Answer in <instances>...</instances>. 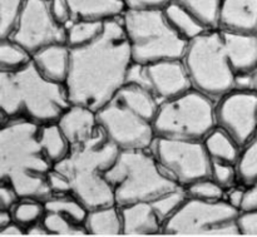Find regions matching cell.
<instances>
[{
	"label": "cell",
	"mask_w": 257,
	"mask_h": 237,
	"mask_svg": "<svg viewBox=\"0 0 257 237\" xmlns=\"http://www.w3.org/2000/svg\"><path fill=\"white\" fill-rule=\"evenodd\" d=\"M188 197L198 198L205 201H217L225 198V192L221 186H218L211 177L203 178L197 182L191 183L185 188Z\"/></svg>",
	"instance_id": "obj_35"
},
{
	"label": "cell",
	"mask_w": 257,
	"mask_h": 237,
	"mask_svg": "<svg viewBox=\"0 0 257 237\" xmlns=\"http://www.w3.org/2000/svg\"><path fill=\"white\" fill-rule=\"evenodd\" d=\"M163 13L171 27L187 42H191L210 29L193 13L177 3L171 2L167 7L163 8Z\"/></svg>",
	"instance_id": "obj_22"
},
{
	"label": "cell",
	"mask_w": 257,
	"mask_h": 237,
	"mask_svg": "<svg viewBox=\"0 0 257 237\" xmlns=\"http://www.w3.org/2000/svg\"><path fill=\"white\" fill-rule=\"evenodd\" d=\"M196 15L210 29L217 28L221 0H171Z\"/></svg>",
	"instance_id": "obj_31"
},
{
	"label": "cell",
	"mask_w": 257,
	"mask_h": 237,
	"mask_svg": "<svg viewBox=\"0 0 257 237\" xmlns=\"http://www.w3.org/2000/svg\"><path fill=\"white\" fill-rule=\"evenodd\" d=\"M127 83L146 88L160 103L178 97L193 88L182 58L160 60L146 65L133 63L128 72Z\"/></svg>",
	"instance_id": "obj_13"
},
{
	"label": "cell",
	"mask_w": 257,
	"mask_h": 237,
	"mask_svg": "<svg viewBox=\"0 0 257 237\" xmlns=\"http://www.w3.org/2000/svg\"><path fill=\"white\" fill-rule=\"evenodd\" d=\"M28 0H0V39L9 38Z\"/></svg>",
	"instance_id": "obj_34"
},
{
	"label": "cell",
	"mask_w": 257,
	"mask_h": 237,
	"mask_svg": "<svg viewBox=\"0 0 257 237\" xmlns=\"http://www.w3.org/2000/svg\"><path fill=\"white\" fill-rule=\"evenodd\" d=\"M39 138L45 155L53 165H57L69 155L72 146L60 130L58 122L39 126Z\"/></svg>",
	"instance_id": "obj_24"
},
{
	"label": "cell",
	"mask_w": 257,
	"mask_h": 237,
	"mask_svg": "<svg viewBox=\"0 0 257 237\" xmlns=\"http://www.w3.org/2000/svg\"><path fill=\"white\" fill-rule=\"evenodd\" d=\"M160 102L141 85L125 83L97 110L99 127L119 150H147L156 140L155 121Z\"/></svg>",
	"instance_id": "obj_4"
},
{
	"label": "cell",
	"mask_w": 257,
	"mask_h": 237,
	"mask_svg": "<svg viewBox=\"0 0 257 237\" xmlns=\"http://www.w3.org/2000/svg\"><path fill=\"white\" fill-rule=\"evenodd\" d=\"M238 182L250 187L257 182V133L241 150L237 161Z\"/></svg>",
	"instance_id": "obj_27"
},
{
	"label": "cell",
	"mask_w": 257,
	"mask_h": 237,
	"mask_svg": "<svg viewBox=\"0 0 257 237\" xmlns=\"http://www.w3.org/2000/svg\"><path fill=\"white\" fill-rule=\"evenodd\" d=\"M104 24L105 22H102V20L74 19L67 27L65 44L70 49L90 44L102 34Z\"/></svg>",
	"instance_id": "obj_25"
},
{
	"label": "cell",
	"mask_w": 257,
	"mask_h": 237,
	"mask_svg": "<svg viewBox=\"0 0 257 237\" xmlns=\"http://www.w3.org/2000/svg\"><path fill=\"white\" fill-rule=\"evenodd\" d=\"M220 30L222 33L226 49L230 55L231 64L237 74V79L252 74L257 68L256 35L241 34V33H233L223 29Z\"/></svg>",
	"instance_id": "obj_17"
},
{
	"label": "cell",
	"mask_w": 257,
	"mask_h": 237,
	"mask_svg": "<svg viewBox=\"0 0 257 237\" xmlns=\"http://www.w3.org/2000/svg\"><path fill=\"white\" fill-rule=\"evenodd\" d=\"M87 235L118 236L123 235V221L120 207L117 205L102 206L88 211L84 221Z\"/></svg>",
	"instance_id": "obj_20"
},
{
	"label": "cell",
	"mask_w": 257,
	"mask_h": 237,
	"mask_svg": "<svg viewBox=\"0 0 257 237\" xmlns=\"http://www.w3.org/2000/svg\"><path fill=\"white\" fill-rule=\"evenodd\" d=\"M216 126L228 133L241 147L257 133V92L235 88L215 104Z\"/></svg>",
	"instance_id": "obj_14"
},
{
	"label": "cell",
	"mask_w": 257,
	"mask_h": 237,
	"mask_svg": "<svg viewBox=\"0 0 257 237\" xmlns=\"http://www.w3.org/2000/svg\"><path fill=\"white\" fill-rule=\"evenodd\" d=\"M9 38L33 55L48 45L65 43L67 27L53 17L49 0H28Z\"/></svg>",
	"instance_id": "obj_12"
},
{
	"label": "cell",
	"mask_w": 257,
	"mask_h": 237,
	"mask_svg": "<svg viewBox=\"0 0 257 237\" xmlns=\"http://www.w3.org/2000/svg\"><path fill=\"white\" fill-rule=\"evenodd\" d=\"M245 193H246V187L245 186H233V187L228 188L225 192V200L230 203L231 206H233L237 210H241L242 207L243 200H245Z\"/></svg>",
	"instance_id": "obj_41"
},
{
	"label": "cell",
	"mask_w": 257,
	"mask_h": 237,
	"mask_svg": "<svg viewBox=\"0 0 257 237\" xmlns=\"http://www.w3.org/2000/svg\"><path fill=\"white\" fill-rule=\"evenodd\" d=\"M215 104V100L195 88L160 103L155 121L156 136L203 141L216 127Z\"/></svg>",
	"instance_id": "obj_9"
},
{
	"label": "cell",
	"mask_w": 257,
	"mask_h": 237,
	"mask_svg": "<svg viewBox=\"0 0 257 237\" xmlns=\"http://www.w3.org/2000/svg\"><path fill=\"white\" fill-rule=\"evenodd\" d=\"M37 69L49 80L65 84L70 67V48L65 43L42 48L32 55Z\"/></svg>",
	"instance_id": "obj_19"
},
{
	"label": "cell",
	"mask_w": 257,
	"mask_h": 237,
	"mask_svg": "<svg viewBox=\"0 0 257 237\" xmlns=\"http://www.w3.org/2000/svg\"><path fill=\"white\" fill-rule=\"evenodd\" d=\"M256 39H257V33H256Z\"/></svg>",
	"instance_id": "obj_46"
},
{
	"label": "cell",
	"mask_w": 257,
	"mask_h": 237,
	"mask_svg": "<svg viewBox=\"0 0 257 237\" xmlns=\"http://www.w3.org/2000/svg\"><path fill=\"white\" fill-rule=\"evenodd\" d=\"M120 22L133 63L146 65L185 55L188 42L171 27L163 9H127Z\"/></svg>",
	"instance_id": "obj_8"
},
{
	"label": "cell",
	"mask_w": 257,
	"mask_h": 237,
	"mask_svg": "<svg viewBox=\"0 0 257 237\" xmlns=\"http://www.w3.org/2000/svg\"><path fill=\"white\" fill-rule=\"evenodd\" d=\"M240 212V230L242 236H257V182L246 187L245 200Z\"/></svg>",
	"instance_id": "obj_32"
},
{
	"label": "cell",
	"mask_w": 257,
	"mask_h": 237,
	"mask_svg": "<svg viewBox=\"0 0 257 237\" xmlns=\"http://www.w3.org/2000/svg\"><path fill=\"white\" fill-rule=\"evenodd\" d=\"M43 225L49 232V236H85L84 226L73 222L69 218L59 215L57 212L45 211V215L42 220Z\"/></svg>",
	"instance_id": "obj_33"
},
{
	"label": "cell",
	"mask_w": 257,
	"mask_h": 237,
	"mask_svg": "<svg viewBox=\"0 0 257 237\" xmlns=\"http://www.w3.org/2000/svg\"><path fill=\"white\" fill-rule=\"evenodd\" d=\"M151 151L162 170L181 187L211 176V158L203 141L156 137Z\"/></svg>",
	"instance_id": "obj_11"
},
{
	"label": "cell",
	"mask_w": 257,
	"mask_h": 237,
	"mask_svg": "<svg viewBox=\"0 0 257 237\" xmlns=\"http://www.w3.org/2000/svg\"><path fill=\"white\" fill-rule=\"evenodd\" d=\"M119 148L110 142L102 128L82 145L73 146L69 155L54 166L64 173L74 195L88 210L115 205L105 173L112 167Z\"/></svg>",
	"instance_id": "obj_5"
},
{
	"label": "cell",
	"mask_w": 257,
	"mask_h": 237,
	"mask_svg": "<svg viewBox=\"0 0 257 237\" xmlns=\"http://www.w3.org/2000/svg\"><path fill=\"white\" fill-rule=\"evenodd\" d=\"M45 211L57 212L73 222L84 226L88 215V208L72 193L67 195H53L44 201Z\"/></svg>",
	"instance_id": "obj_26"
},
{
	"label": "cell",
	"mask_w": 257,
	"mask_h": 237,
	"mask_svg": "<svg viewBox=\"0 0 257 237\" xmlns=\"http://www.w3.org/2000/svg\"><path fill=\"white\" fill-rule=\"evenodd\" d=\"M125 9L146 10V9H163L171 3V0H123Z\"/></svg>",
	"instance_id": "obj_40"
},
{
	"label": "cell",
	"mask_w": 257,
	"mask_h": 237,
	"mask_svg": "<svg viewBox=\"0 0 257 237\" xmlns=\"http://www.w3.org/2000/svg\"><path fill=\"white\" fill-rule=\"evenodd\" d=\"M187 197L188 196L185 188L180 187L170 191V192L163 193V195L158 196V197L150 201V202L152 207L155 208L158 217L163 222V226H165V223L180 210L181 206L187 200Z\"/></svg>",
	"instance_id": "obj_30"
},
{
	"label": "cell",
	"mask_w": 257,
	"mask_h": 237,
	"mask_svg": "<svg viewBox=\"0 0 257 237\" xmlns=\"http://www.w3.org/2000/svg\"><path fill=\"white\" fill-rule=\"evenodd\" d=\"M50 12L58 23L68 27L73 22V14L67 0H49Z\"/></svg>",
	"instance_id": "obj_38"
},
{
	"label": "cell",
	"mask_w": 257,
	"mask_h": 237,
	"mask_svg": "<svg viewBox=\"0 0 257 237\" xmlns=\"http://www.w3.org/2000/svg\"><path fill=\"white\" fill-rule=\"evenodd\" d=\"M0 236L9 237V236H27V230L15 221L10 222L9 225L0 227Z\"/></svg>",
	"instance_id": "obj_42"
},
{
	"label": "cell",
	"mask_w": 257,
	"mask_h": 237,
	"mask_svg": "<svg viewBox=\"0 0 257 237\" xmlns=\"http://www.w3.org/2000/svg\"><path fill=\"white\" fill-rule=\"evenodd\" d=\"M13 220L27 230L30 226L40 222L45 215L44 201L34 198H20L12 210Z\"/></svg>",
	"instance_id": "obj_29"
},
{
	"label": "cell",
	"mask_w": 257,
	"mask_h": 237,
	"mask_svg": "<svg viewBox=\"0 0 257 237\" xmlns=\"http://www.w3.org/2000/svg\"><path fill=\"white\" fill-rule=\"evenodd\" d=\"M251 88L257 92V68L255 69V72L251 74Z\"/></svg>",
	"instance_id": "obj_45"
},
{
	"label": "cell",
	"mask_w": 257,
	"mask_h": 237,
	"mask_svg": "<svg viewBox=\"0 0 257 237\" xmlns=\"http://www.w3.org/2000/svg\"><path fill=\"white\" fill-rule=\"evenodd\" d=\"M57 122L72 147L89 141L100 130L95 110L73 103Z\"/></svg>",
	"instance_id": "obj_15"
},
{
	"label": "cell",
	"mask_w": 257,
	"mask_h": 237,
	"mask_svg": "<svg viewBox=\"0 0 257 237\" xmlns=\"http://www.w3.org/2000/svg\"><path fill=\"white\" fill-rule=\"evenodd\" d=\"M13 213L10 210H0V227L9 225L13 222Z\"/></svg>",
	"instance_id": "obj_44"
},
{
	"label": "cell",
	"mask_w": 257,
	"mask_h": 237,
	"mask_svg": "<svg viewBox=\"0 0 257 237\" xmlns=\"http://www.w3.org/2000/svg\"><path fill=\"white\" fill-rule=\"evenodd\" d=\"M240 213L225 198L205 201L187 197L180 210L165 223L162 235L242 236Z\"/></svg>",
	"instance_id": "obj_10"
},
{
	"label": "cell",
	"mask_w": 257,
	"mask_h": 237,
	"mask_svg": "<svg viewBox=\"0 0 257 237\" xmlns=\"http://www.w3.org/2000/svg\"><path fill=\"white\" fill-rule=\"evenodd\" d=\"M217 28L256 35L257 0H221Z\"/></svg>",
	"instance_id": "obj_16"
},
{
	"label": "cell",
	"mask_w": 257,
	"mask_h": 237,
	"mask_svg": "<svg viewBox=\"0 0 257 237\" xmlns=\"http://www.w3.org/2000/svg\"><path fill=\"white\" fill-rule=\"evenodd\" d=\"M39 126L7 121L0 131V181L10 183L20 198L45 201L53 196L48 176L54 168L42 147Z\"/></svg>",
	"instance_id": "obj_2"
},
{
	"label": "cell",
	"mask_w": 257,
	"mask_h": 237,
	"mask_svg": "<svg viewBox=\"0 0 257 237\" xmlns=\"http://www.w3.org/2000/svg\"><path fill=\"white\" fill-rule=\"evenodd\" d=\"M203 145L211 160L223 161L237 165L241 155V147L226 131L216 126L205 138Z\"/></svg>",
	"instance_id": "obj_23"
},
{
	"label": "cell",
	"mask_w": 257,
	"mask_h": 237,
	"mask_svg": "<svg viewBox=\"0 0 257 237\" xmlns=\"http://www.w3.org/2000/svg\"><path fill=\"white\" fill-rule=\"evenodd\" d=\"M27 236H49V232H48L45 226L40 221V222L35 223V225L27 228Z\"/></svg>",
	"instance_id": "obj_43"
},
{
	"label": "cell",
	"mask_w": 257,
	"mask_h": 237,
	"mask_svg": "<svg viewBox=\"0 0 257 237\" xmlns=\"http://www.w3.org/2000/svg\"><path fill=\"white\" fill-rule=\"evenodd\" d=\"M123 221V236L162 235L163 222L150 201L137 202L120 207Z\"/></svg>",
	"instance_id": "obj_18"
},
{
	"label": "cell",
	"mask_w": 257,
	"mask_h": 237,
	"mask_svg": "<svg viewBox=\"0 0 257 237\" xmlns=\"http://www.w3.org/2000/svg\"><path fill=\"white\" fill-rule=\"evenodd\" d=\"M73 19H90L107 22L122 17L125 12L123 0H67Z\"/></svg>",
	"instance_id": "obj_21"
},
{
	"label": "cell",
	"mask_w": 257,
	"mask_h": 237,
	"mask_svg": "<svg viewBox=\"0 0 257 237\" xmlns=\"http://www.w3.org/2000/svg\"><path fill=\"white\" fill-rule=\"evenodd\" d=\"M20 201L18 191L10 183L0 181V210H10L14 208Z\"/></svg>",
	"instance_id": "obj_39"
},
{
	"label": "cell",
	"mask_w": 257,
	"mask_h": 237,
	"mask_svg": "<svg viewBox=\"0 0 257 237\" xmlns=\"http://www.w3.org/2000/svg\"><path fill=\"white\" fill-rule=\"evenodd\" d=\"M132 64L120 18L107 20L94 42L70 49L69 74L65 82L70 103L99 110L127 83Z\"/></svg>",
	"instance_id": "obj_1"
},
{
	"label": "cell",
	"mask_w": 257,
	"mask_h": 237,
	"mask_svg": "<svg viewBox=\"0 0 257 237\" xmlns=\"http://www.w3.org/2000/svg\"><path fill=\"white\" fill-rule=\"evenodd\" d=\"M32 62V54L10 38L0 39V70H15Z\"/></svg>",
	"instance_id": "obj_28"
},
{
	"label": "cell",
	"mask_w": 257,
	"mask_h": 237,
	"mask_svg": "<svg viewBox=\"0 0 257 237\" xmlns=\"http://www.w3.org/2000/svg\"><path fill=\"white\" fill-rule=\"evenodd\" d=\"M105 177L119 207L152 201L181 187L162 170L151 148L119 150Z\"/></svg>",
	"instance_id": "obj_6"
},
{
	"label": "cell",
	"mask_w": 257,
	"mask_h": 237,
	"mask_svg": "<svg viewBox=\"0 0 257 237\" xmlns=\"http://www.w3.org/2000/svg\"><path fill=\"white\" fill-rule=\"evenodd\" d=\"M211 178L223 190L233 187L238 182L237 166L235 163L211 160Z\"/></svg>",
	"instance_id": "obj_36"
},
{
	"label": "cell",
	"mask_w": 257,
	"mask_h": 237,
	"mask_svg": "<svg viewBox=\"0 0 257 237\" xmlns=\"http://www.w3.org/2000/svg\"><path fill=\"white\" fill-rule=\"evenodd\" d=\"M48 185L53 195H67L72 193V187L67 176L58 171L57 168H53L48 176Z\"/></svg>",
	"instance_id": "obj_37"
},
{
	"label": "cell",
	"mask_w": 257,
	"mask_h": 237,
	"mask_svg": "<svg viewBox=\"0 0 257 237\" xmlns=\"http://www.w3.org/2000/svg\"><path fill=\"white\" fill-rule=\"evenodd\" d=\"M182 60L192 87L215 102L236 88L237 74L218 28L188 42Z\"/></svg>",
	"instance_id": "obj_7"
},
{
	"label": "cell",
	"mask_w": 257,
	"mask_h": 237,
	"mask_svg": "<svg viewBox=\"0 0 257 237\" xmlns=\"http://www.w3.org/2000/svg\"><path fill=\"white\" fill-rule=\"evenodd\" d=\"M70 104L65 84L45 78L33 62L19 69L0 70V109L5 122H57Z\"/></svg>",
	"instance_id": "obj_3"
}]
</instances>
